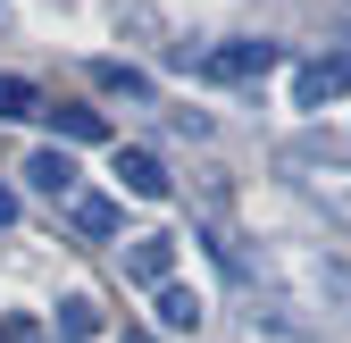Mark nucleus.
I'll use <instances>...</instances> for the list:
<instances>
[{
    "label": "nucleus",
    "mask_w": 351,
    "mask_h": 343,
    "mask_svg": "<svg viewBox=\"0 0 351 343\" xmlns=\"http://www.w3.org/2000/svg\"><path fill=\"white\" fill-rule=\"evenodd\" d=\"M268 67H276V42H259V34H234V42H217V51H201L209 84H259Z\"/></svg>",
    "instance_id": "obj_1"
},
{
    "label": "nucleus",
    "mask_w": 351,
    "mask_h": 343,
    "mask_svg": "<svg viewBox=\"0 0 351 343\" xmlns=\"http://www.w3.org/2000/svg\"><path fill=\"white\" fill-rule=\"evenodd\" d=\"M343 93H351V51L310 59V67L293 75V101H301V109H326V101H343Z\"/></svg>",
    "instance_id": "obj_2"
},
{
    "label": "nucleus",
    "mask_w": 351,
    "mask_h": 343,
    "mask_svg": "<svg viewBox=\"0 0 351 343\" xmlns=\"http://www.w3.org/2000/svg\"><path fill=\"white\" fill-rule=\"evenodd\" d=\"M125 276L159 293V285L176 276V235H134V243H125Z\"/></svg>",
    "instance_id": "obj_3"
},
{
    "label": "nucleus",
    "mask_w": 351,
    "mask_h": 343,
    "mask_svg": "<svg viewBox=\"0 0 351 343\" xmlns=\"http://www.w3.org/2000/svg\"><path fill=\"white\" fill-rule=\"evenodd\" d=\"M109 176L134 193V201H167V167H159L151 151H117V159H109Z\"/></svg>",
    "instance_id": "obj_4"
},
{
    "label": "nucleus",
    "mask_w": 351,
    "mask_h": 343,
    "mask_svg": "<svg viewBox=\"0 0 351 343\" xmlns=\"http://www.w3.org/2000/svg\"><path fill=\"white\" fill-rule=\"evenodd\" d=\"M301 185H310V201L326 209V218H343V226H351V167H335V159H326V167H310V159H301Z\"/></svg>",
    "instance_id": "obj_5"
},
{
    "label": "nucleus",
    "mask_w": 351,
    "mask_h": 343,
    "mask_svg": "<svg viewBox=\"0 0 351 343\" xmlns=\"http://www.w3.org/2000/svg\"><path fill=\"white\" fill-rule=\"evenodd\" d=\"M25 176H34V193H51V201H75V159H67L59 143H42V151L25 159Z\"/></svg>",
    "instance_id": "obj_6"
},
{
    "label": "nucleus",
    "mask_w": 351,
    "mask_h": 343,
    "mask_svg": "<svg viewBox=\"0 0 351 343\" xmlns=\"http://www.w3.org/2000/svg\"><path fill=\"white\" fill-rule=\"evenodd\" d=\"M201 318H209V302H201L193 285L167 276V285H159V327H167V335H201Z\"/></svg>",
    "instance_id": "obj_7"
},
{
    "label": "nucleus",
    "mask_w": 351,
    "mask_h": 343,
    "mask_svg": "<svg viewBox=\"0 0 351 343\" xmlns=\"http://www.w3.org/2000/svg\"><path fill=\"white\" fill-rule=\"evenodd\" d=\"M59 335L67 343H101V302H93V293H67V302H59Z\"/></svg>",
    "instance_id": "obj_8"
},
{
    "label": "nucleus",
    "mask_w": 351,
    "mask_h": 343,
    "mask_svg": "<svg viewBox=\"0 0 351 343\" xmlns=\"http://www.w3.org/2000/svg\"><path fill=\"white\" fill-rule=\"evenodd\" d=\"M93 84H101V93H125V101H151V75L125 67V59H93Z\"/></svg>",
    "instance_id": "obj_9"
},
{
    "label": "nucleus",
    "mask_w": 351,
    "mask_h": 343,
    "mask_svg": "<svg viewBox=\"0 0 351 343\" xmlns=\"http://www.w3.org/2000/svg\"><path fill=\"white\" fill-rule=\"evenodd\" d=\"M51 126H59L67 143H101V134H109V117H101V109H51Z\"/></svg>",
    "instance_id": "obj_10"
},
{
    "label": "nucleus",
    "mask_w": 351,
    "mask_h": 343,
    "mask_svg": "<svg viewBox=\"0 0 351 343\" xmlns=\"http://www.w3.org/2000/svg\"><path fill=\"white\" fill-rule=\"evenodd\" d=\"M117 218H125V209L101 201V193H93V201H75V226H84V235H117Z\"/></svg>",
    "instance_id": "obj_11"
},
{
    "label": "nucleus",
    "mask_w": 351,
    "mask_h": 343,
    "mask_svg": "<svg viewBox=\"0 0 351 343\" xmlns=\"http://www.w3.org/2000/svg\"><path fill=\"white\" fill-rule=\"evenodd\" d=\"M42 101H34V84L25 75H0V117H34Z\"/></svg>",
    "instance_id": "obj_12"
},
{
    "label": "nucleus",
    "mask_w": 351,
    "mask_h": 343,
    "mask_svg": "<svg viewBox=\"0 0 351 343\" xmlns=\"http://www.w3.org/2000/svg\"><path fill=\"white\" fill-rule=\"evenodd\" d=\"M0 343H42V327H34V318H9V327H0Z\"/></svg>",
    "instance_id": "obj_13"
},
{
    "label": "nucleus",
    "mask_w": 351,
    "mask_h": 343,
    "mask_svg": "<svg viewBox=\"0 0 351 343\" xmlns=\"http://www.w3.org/2000/svg\"><path fill=\"white\" fill-rule=\"evenodd\" d=\"M9 226H17V193L0 185V235H9Z\"/></svg>",
    "instance_id": "obj_14"
}]
</instances>
